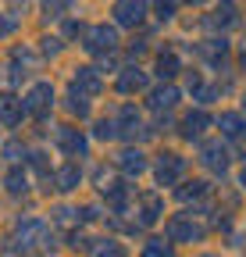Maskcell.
<instances>
[{
    "label": "cell",
    "instance_id": "14",
    "mask_svg": "<svg viewBox=\"0 0 246 257\" xmlns=\"http://www.w3.org/2000/svg\"><path fill=\"white\" fill-rule=\"evenodd\" d=\"M186 125H189V136H196L200 128L207 125V118H203V114H189V121H186Z\"/></svg>",
    "mask_w": 246,
    "mask_h": 257
},
{
    "label": "cell",
    "instance_id": "11",
    "mask_svg": "<svg viewBox=\"0 0 246 257\" xmlns=\"http://www.w3.org/2000/svg\"><path fill=\"white\" fill-rule=\"evenodd\" d=\"M121 165H125V172H143V157H139V154H125Z\"/></svg>",
    "mask_w": 246,
    "mask_h": 257
},
{
    "label": "cell",
    "instance_id": "6",
    "mask_svg": "<svg viewBox=\"0 0 246 257\" xmlns=\"http://www.w3.org/2000/svg\"><path fill=\"white\" fill-rule=\"evenodd\" d=\"M18 114H22V107H18L15 96H0V118H4L8 125H15V121H18Z\"/></svg>",
    "mask_w": 246,
    "mask_h": 257
},
{
    "label": "cell",
    "instance_id": "13",
    "mask_svg": "<svg viewBox=\"0 0 246 257\" xmlns=\"http://www.w3.org/2000/svg\"><path fill=\"white\" fill-rule=\"evenodd\" d=\"M143 257H168V246H164V243H157V239H153V243L146 246V253H143Z\"/></svg>",
    "mask_w": 246,
    "mask_h": 257
},
{
    "label": "cell",
    "instance_id": "17",
    "mask_svg": "<svg viewBox=\"0 0 246 257\" xmlns=\"http://www.w3.org/2000/svg\"><path fill=\"white\" fill-rule=\"evenodd\" d=\"M242 64H246V50H242Z\"/></svg>",
    "mask_w": 246,
    "mask_h": 257
},
{
    "label": "cell",
    "instance_id": "3",
    "mask_svg": "<svg viewBox=\"0 0 246 257\" xmlns=\"http://www.w3.org/2000/svg\"><path fill=\"white\" fill-rule=\"evenodd\" d=\"M221 128H225L232 140H246V121L239 114H221Z\"/></svg>",
    "mask_w": 246,
    "mask_h": 257
},
{
    "label": "cell",
    "instance_id": "16",
    "mask_svg": "<svg viewBox=\"0 0 246 257\" xmlns=\"http://www.w3.org/2000/svg\"><path fill=\"white\" fill-rule=\"evenodd\" d=\"M22 182H25V179H22V175H18V172H11V175H8V186H11V189H15V193H18V189H22Z\"/></svg>",
    "mask_w": 246,
    "mask_h": 257
},
{
    "label": "cell",
    "instance_id": "12",
    "mask_svg": "<svg viewBox=\"0 0 246 257\" xmlns=\"http://www.w3.org/2000/svg\"><path fill=\"white\" fill-rule=\"evenodd\" d=\"M139 86H143V75H132V72L121 75V89H125V93H129V89H139Z\"/></svg>",
    "mask_w": 246,
    "mask_h": 257
},
{
    "label": "cell",
    "instance_id": "15",
    "mask_svg": "<svg viewBox=\"0 0 246 257\" xmlns=\"http://www.w3.org/2000/svg\"><path fill=\"white\" fill-rule=\"evenodd\" d=\"M97 257H121V250L111 243V246H100V250H97Z\"/></svg>",
    "mask_w": 246,
    "mask_h": 257
},
{
    "label": "cell",
    "instance_id": "10",
    "mask_svg": "<svg viewBox=\"0 0 246 257\" xmlns=\"http://www.w3.org/2000/svg\"><path fill=\"white\" fill-rule=\"evenodd\" d=\"M79 82H82V86H86L89 93H97V89H100V82H97V75H93V72H89V68H82V75H79Z\"/></svg>",
    "mask_w": 246,
    "mask_h": 257
},
{
    "label": "cell",
    "instance_id": "7",
    "mask_svg": "<svg viewBox=\"0 0 246 257\" xmlns=\"http://www.w3.org/2000/svg\"><path fill=\"white\" fill-rule=\"evenodd\" d=\"M47 100H50V86H36L33 93H29V107H33V111H43Z\"/></svg>",
    "mask_w": 246,
    "mask_h": 257
},
{
    "label": "cell",
    "instance_id": "1",
    "mask_svg": "<svg viewBox=\"0 0 246 257\" xmlns=\"http://www.w3.org/2000/svg\"><path fill=\"white\" fill-rule=\"evenodd\" d=\"M114 15H118L121 25H136V22L143 18V4H139V0H118V4H114Z\"/></svg>",
    "mask_w": 246,
    "mask_h": 257
},
{
    "label": "cell",
    "instance_id": "5",
    "mask_svg": "<svg viewBox=\"0 0 246 257\" xmlns=\"http://www.w3.org/2000/svg\"><path fill=\"white\" fill-rule=\"evenodd\" d=\"M89 50H104V47H114V32L111 29H93L89 32Z\"/></svg>",
    "mask_w": 246,
    "mask_h": 257
},
{
    "label": "cell",
    "instance_id": "8",
    "mask_svg": "<svg viewBox=\"0 0 246 257\" xmlns=\"http://www.w3.org/2000/svg\"><path fill=\"white\" fill-rule=\"evenodd\" d=\"M171 236H175V239H193V236H200V232L193 229V225H186V221L178 218V221H171Z\"/></svg>",
    "mask_w": 246,
    "mask_h": 257
},
{
    "label": "cell",
    "instance_id": "4",
    "mask_svg": "<svg viewBox=\"0 0 246 257\" xmlns=\"http://www.w3.org/2000/svg\"><path fill=\"white\" fill-rule=\"evenodd\" d=\"M203 161H207L210 168H221V172H225V165H228V157H225V147H218V143L203 147Z\"/></svg>",
    "mask_w": 246,
    "mask_h": 257
},
{
    "label": "cell",
    "instance_id": "18",
    "mask_svg": "<svg viewBox=\"0 0 246 257\" xmlns=\"http://www.w3.org/2000/svg\"><path fill=\"white\" fill-rule=\"evenodd\" d=\"M242 186H246V172H242Z\"/></svg>",
    "mask_w": 246,
    "mask_h": 257
},
{
    "label": "cell",
    "instance_id": "19",
    "mask_svg": "<svg viewBox=\"0 0 246 257\" xmlns=\"http://www.w3.org/2000/svg\"><path fill=\"white\" fill-rule=\"evenodd\" d=\"M207 257H210V253H207Z\"/></svg>",
    "mask_w": 246,
    "mask_h": 257
},
{
    "label": "cell",
    "instance_id": "2",
    "mask_svg": "<svg viewBox=\"0 0 246 257\" xmlns=\"http://www.w3.org/2000/svg\"><path fill=\"white\" fill-rule=\"evenodd\" d=\"M157 175H161V182H175V179L182 175V157L164 154V157H161V168H157Z\"/></svg>",
    "mask_w": 246,
    "mask_h": 257
},
{
    "label": "cell",
    "instance_id": "9",
    "mask_svg": "<svg viewBox=\"0 0 246 257\" xmlns=\"http://www.w3.org/2000/svg\"><path fill=\"white\" fill-rule=\"evenodd\" d=\"M61 143H65V150H82L86 143H82V136L79 133H72V128H65V133H61Z\"/></svg>",
    "mask_w": 246,
    "mask_h": 257
}]
</instances>
